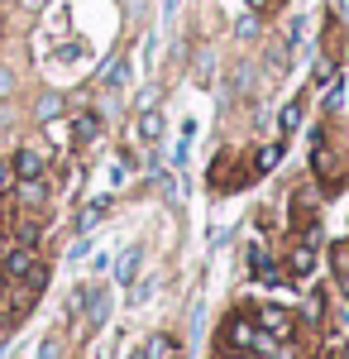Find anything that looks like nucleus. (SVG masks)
Segmentation results:
<instances>
[{
	"label": "nucleus",
	"instance_id": "nucleus-1",
	"mask_svg": "<svg viewBox=\"0 0 349 359\" xmlns=\"http://www.w3.org/2000/svg\"><path fill=\"white\" fill-rule=\"evenodd\" d=\"M34 269H39V254H34V245H20V249H10V254H5V278L25 283Z\"/></svg>",
	"mask_w": 349,
	"mask_h": 359
},
{
	"label": "nucleus",
	"instance_id": "nucleus-2",
	"mask_svg": "<svg viewBox=\"0 0 349 359\" xmlns=\"http://www.w3.org/2000/svg\"><path fill=\"white\" fill-rule=\"evenodd\" d=\"M287 273L292 278H311L316 273V249H311V240H301V245L287 254Z\"/></svg>",
	"mask_w": 349,
	"mask_h": 359
},
{
	"label": "nucleus",
	"instance_id": "nucleus-3",
	"mask_svg": "<svg viewBox=\"0 0 349 359\" xmlns=\"http://www.w3.org/2000/svg\"><path fill=\"white\" fill-rule=\"evenodd\" d=\"M10 168H15V177H20V182H29V177H43V154H39V149H20Z\"/></svg>",
	"mask_w": 349,
	"mask_h": 359
},
{
	"label": "nucleus",
	"instance_id": "nucleus-4",
	"mask_svg": "<svg viewBox=\"0 0 349 359\" xmlns=\"http://www.w3.org/2000/svg\"><path fill=\"white\" fill-rule=\"evenodd\" d=\"M259 326L273 331V335H292V316H287L282 306H264V311H259Z\"/></svg>",
	"mask_w": 349,
	"mask_h": 359
},
{
	"label": "nucleus",
	"instance_id": "nucleus-5",
	"mask_svg": "<svg viewBox=\"0 0 349 359\" xmlns=\"http://www.w3.org/2000/svg\"><path fill=\"white\" fill-rule=\"evenodd\" d=\"M139 139H144V144H158V139H163V115L153 111V106L139 115Z\"/></svg>",
	"mask_w": 349,
	"mask_h": 359
},
{
	"label": "nucleus",
	"instance_id": "nucleus-6",
	"mask_svg": "<svg viewBox=\"0 0 349 359\" xmlns=\"http://www.w3.org/2000/svg\"><path fill=\"white\" fill-rule=\"evenodd\" d=\"M106 211H110V196H101V201H91V206H86V211L77 216V230H81V235H86V230H96Z\"/></svg>",
	"mask_w": 349,
	"mask_h": 359
},
{
	"label": "nucleus",
	"instance_id": "nucleus-7",
	"mask_svg": "<svg viewBox=\"0 0 349 359\" xmlns=\"http://www.w3.org/2000/svg\"><path fill=\"white\" fill-rule=\"evenodd\" d=\"M96 135H101V120H96L91 111H86V115H77V125H72V139H77V144H91Z\"/></svg>",
	"mask_w": 349,
	"mask_h": 359
},
{
	"label": "nucleus",
	"instance_id": "nucleus-8",
	"mask_svg": "<svg viewBox=\"0 0 349 359\" xmlns=\"http://www.w3.org/2000/svg\"><path fill=\"white\" fill-rule=\"evenodd\" d=\"M139 259H144L139 249H125V254H120V269H115V278H120V283H135V278H139Z\"/></svg>",
	"mask_w": 349,
	"mask_h": 359
},
{
	"label": "nucleus",
	"instance_id": "nucleus-9",
	"mask_svg": "<svg viewBox=\"0 0 349 359\" xmlns=\"http://www.w3.org/2000/svg\"><path fill=\"white\" fill-rule=\"evenodd\" d=\"M230 340H235L240 350H254V345H259V331H254L249 321H230Z\"/></svg>",
	"mask_w": 349,
	"mask_h": 359
},
{
	"label": "nucleus",
	"instance_id": "nucleus-10",
	"mask_svg": "<svg viewBox=\"0 0 349 359\" xmlns=\"http://www.w3.org/2000/svg\"><path fill=\"white\" fill-rule=\"evenodd\" d=\"M86 297H91V306H86V321H91V331H96V326L106 321V311H110V297H106V292H86Z\"/></svg>",
	"mask_w": 349,
	"mask_h": 359
},
{
	"label": "nucleus",
	"instance_id": "nucleus-11",
	"mask_svg": "<svg viewBox=\"0 0 349 359\" xmlns=\"http://www.w3.org/2000/svg\"><path fill=\"white\" fill-rule=\"evenodd\" d=\"M144 355H149V359H172V355H177V340H172V335H153Z\"/></svg>",
	"mask_w": 349,
	"mask_h": 359
},
{
	"label": "nucleus",
	"instance_id": "nucleus-12",
	"mask_svg": "<svg viewBox=\"0 0 349 359\" xmlns=\"http://www.w3.org/2000/svg\"><path fill=\"white\" fill-rule=\"evenodd\" d=\"M296 125H301V96H296V101H287V111L278 115V130H282V135H292Z\"/></svg>",
	"mask_w": 349,
	"mask_h": 359
},
{
	"label": "nucleus",
	"instance_id": "nucleus-13",
	"mask_svg": "<svg viewBox=\"0 0 349 359\" xmlns=\"http://www.w3.org/2000/svg\"><path fill=\"white\" fill-rule=\"evenodd\" d=\"M57 111H62V96H53V91H48V96H39V106H34L39 120H57Z\"/></svg>",
	"mask_w": 349,
	"mask_h": 359
},
{
	"label": "nucleus",
	"instance_id": "nucleus-14",
	"mask_svg": "<svg viewBox=\"0 0 349 359\" xmlns=\"http://www.w3.org/2000/svg\"><path fill=\"white\" fill-rule=\"evenodd\" d=\"M20 201H29V206H39V201H43V182H39V177H29V182H20Z\"/></svg>",
	"mask_w": 349,
	"mask_h": 359
},
{
	"label": "nucleus",
	"instance_id": "nucleus-15",
	"mask_svg": "<svg viewBox=\"0 0 349 359\" xmlns=\"http://www.w3.org/2000/svg\"><path fill=\"white\" fill-rule=\"evenodd\" d=\"M335 273H340V287L349 292V245L335 249Z\"/></svg>",
	"mask_w": 349,
	"mask_h": 359
},
{
	"label": "nucleus",
	"instance_id": "nucleus-16",
	"mask_svg": "<svg viewBox=\"0 0 349 359\" xmlns=\"http://www.w3.org/2000/svg\"><path fill=\"white\" fill-rule=\"evenodd\" d=\"M278 158H282V144H268V149H259V172L278 168Z\"/></svg>",
	"mask_w": 349,
	"mask_h": 359
},
{
	"label": "nucleus",
	"instance_id": "nucleus-17",
	"mask_svg": "<svg viewBox=\"0 0 349 359\" xmlns=\"http://www.w3.org/2000/svg\"><path fill=\"white\" fill-rule=\"evenodd\" d=\"M316 86H335V62L330 57H316Z\"/></svg>",
	"mask_w": 349,
	"mask_h": 359
},
{
	"label": "nucleus",
	"instance_id": "nucleus-18",
	"mask_svg": "<svg viewBox=\"0 0 349 359\" xmlns=\"http://www.w3.org/2000/svg\"><path fill=\"white\" fill-rule=\"evenodd\" d=\"M125 72H130V62H125V57H115V62L106 67V86H120V82H125Z\"/></svg>",
	"mask_w": 349,
	"mask_h": 359
},
{
	"label": "nucleus",
	"instance_id": "nucleus-19",
	"mask_svg": "<svg viewBox=\"0 0 349 359\" xmlns=\"http://www.w3.org/2000/svg\"><path fill=\"white\" fill-rule=\"evenodd\" d=\"M10 182H15V168H10V163H5V158H0V192H5Z\"/></svg>",
	"mask_w": 349,
	"mask_h": 359
},
{
	"label": "nucleus",
	"instance_id": "nucleus-20",
	"mask_svg": "<svg viewBox=\"0 0 349 359\" xmlns=\"http://www.w3.org/2000/svg\"><path fill=\"white\" fill-rule=\"evenodd\" d=\"M15 91V77H10V67H0V96H10Z\"/></svg>",
	"mask_w": 349,
	"mask_h": 359
},
{
	"label": "nucleus",
	"instance_id": "nucleus-21",
	"mask_svg": "<svg viewBox=\"0 0 349 359\" xmlns=\"http://www.w3.org/2000/svg\"><path fill=\"white\" fill-rule=\"evenodd\" d=\"M53 355H57V340H48V345L39 350V359H53Z\"/></svg>",
	"mask_w": 349,
	"mask_h": 359
},
{
	"label": "nucleus",
	"instance_id": "nucleus-22",
	"mask_svg": "<svg viewBox=\"0 0 349 359\" xmlns=\"http://www.w3.org/2000/svg\"><path fill=\"white\" fill-rule=\"evenodd\" d=\"M268 5H273V0H249V10H254V15H264Z\"/></svg>",
	"mask_w": 349,
	"mask_h": 359
},
{
	"label": "nucleus",
	"instance_id": "nucleus-23",
	"mask_svg": "<svg viewBox=\"0 0 349 359\" xmlns=\"http://www.w3.org/2000/svg\"><path fill=\"white\" fill-rule=\"evenodd\" d=\"M125 359H149V355H144V350H135V355H125Z\"/></svg>",
	"mask_w": 349,
	"mask_h": 359
},
{
	"label": "nucleus",
	"instance_id": "nucleus-24",
	"mask_svg": "<svg viewBox=\"0 0 349 359\" xmlns=\"http://www.w3.org/2000/svg\"><path fill=\"white\" fill-rule=\"evenodd\" d=\"M25 5H29V10H39V5H43V0H25Z\"/></svg>",
	"mask_w": 349,
	"mask_h": 359
},
{
	"label": "nucleus",
	"instance_id": "nucleus-25",
	"mask_svg": "<svg viewBox=\"0 0 349 359\" xmlns=\"http://www.w3.org/2000/svg\"><path fill=\"white\" fill-rule=\"evenodd\" d=\"M235 359H249V355H235Z\"/></svg>",
	"mask_w": 349,
	"mask_h": 359
}]
</instances>
